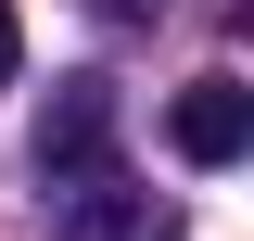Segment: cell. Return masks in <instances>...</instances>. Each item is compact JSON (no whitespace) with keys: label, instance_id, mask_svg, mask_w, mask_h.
<instances>
[{"label":"cell","instance_id":"1","mask_svg":"<svg viewBox=\"0 0 254 241\" xmlns=\"http://www.w3.org/2000/svg\"><path fill=\"white\" fill-rule=\"evenodd\" d=\"M38 178H89V165H115V76H51V102H38V140H26Z\"/></svg>","mask_w":254,"mask_h":241},{"label":"cell","instance_id":"2","mask_svg":"<svg viewBox=\"0 0 254 241\" xmlns=\"http://www.w3.org/2000/svg\"><path fill=\"white\" fill-rule=\"evenodd\" d=\"M165 140H178V165H242L254 152V89L242 76H190L165 102Z\"/></svg>","mask_w":254,"mask_h":241},{"label":"cell","instance_id":"3","mask_svg":"<svg viewBox=\"0 0 254 241\" xmlns=\"http://www.w3.org/2000/svg\"><path fill=\"white\" fill-rule=\"evenodd\" d=\"M64 216H76V241H178V203H153V190H127L115 165H89V178H64Z\"/></svg>","mask_w":254,"mask_h":241},{"label":"cell","instance_id":"4","mask_svg":"<svg viewBox=\"0 0 254 241\" xmlns=\"http://www.w3.org/2000/svg\"><path fill=\"white\" fill-rule=\"evenodd\" d=\"M13 63H26V26H13V0H0V76H13Z\"/></svg>","mask_w":254,"mask_h":241},{"label":"cell","instance_id":"5","mask_svg":"<svg viewBox=\"0 0 254 241\" xmlns=\"http://www.w3.org/2000/svg\"><path fill=\"white\" fill-rule=\"evenodd\" d=\"M102 13H153V0H102Z\"/></svg>","mask_w":254,"mask_h":241}]
</instances>
